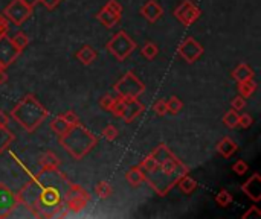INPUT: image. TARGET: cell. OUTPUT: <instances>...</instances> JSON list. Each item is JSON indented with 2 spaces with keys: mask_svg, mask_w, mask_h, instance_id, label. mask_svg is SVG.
Wrapping results in <instances>:
<instances>
[{
  "mask_svg": "<svg viewBox=\"0 0 261 219\" xmlns=\"http://www.w3.org/2000/svg\"><path fill=\"white\" fill-rule=\"evenodd\" d=\"M69 178L60 169H41L17 193L19 202L23 204L34 218H56L66 209L64 198L69 189Z\"/></svg>",
  "mask_w": 261,
  "mask_h": 219,
  "instance_id": "cell-1",
  "label": "cell"
},
{
  "mask_svg": "<svg viewBox=\"0 0 261 219\" xmlns=\"http://www.w3.org/2000/svg\"><path fill=\"white\" fill-rule=\"evenodd\" d=\"M48 108L41 105V102L34 95H26L11 111V118L20 126H23L28 133L36 131L48 119Z\"/></svg>",
  "mask_w": 261,
  "mask_h": 219,
  "instance_id": "cell-2",
  "label": "cell"
},
{
  "mask_svg": "<svg viewBox=\"0 0 261 219\" xmlns=\"http://www.w3.org/2000/svg\"><path fill=\"white\" fill-rule=\"evenodd\" d=\"M96 143L98 137L81 123L71 126L69 131L60 135V145L74 160H83L96 146Z\"/></svg>",
  "mask_w": 261,
  "mask_h": 219,
  "instance_id": "cell-3",
  "label": "cell"
},
{
  "mask_svg": "<svg viewBox=\"0 0 261 219\" xmlns=\"http://www.w3.org/2000/svg\"><path fill=\"white\" fill-rule=\"evenodd\" d=\"M113 90H115L118 98L134 99V98H139L141 95H144L145 84L134 75V72L129 70L115 85H113Z\"/></svg>",
  "mask_w": 261,
  "mask_h": 219,
  "instance_id": "cell-4",
  "label": "cell"
},
{
  "mask_svg": "<svg viewBox=\"0 0 261 219\" xmlns=\"http://www.w3.org/2000/svg\"><path fill=\"white\" fill-rule=\"evenodd\" d=\"M106 48L119 63H122L133 53V51L136 49V43L126 31H119L109 40Z\"/></svg>",
  "mask_w": 261,
  "mask_h": 219,
  "instance_id": "cell-5",
  "label": "cell"
},
{
  "mask_svg": "<svg viewBox=\"0 0 261 219\" xmlns=\"http://www.w3.org/2000/svg\"><path fill=\"white\" fill-rule=\"evenodd\" d=\"M90 201V195L86 192L81 186L72 183L69 184V189L66 192V198H64V205L67 207V210L72 213H79L83 212L87 204Z\"/></svg>",
  "mask_w": 261,
  "mask_h": 219,
  "instance_id": "cell-6",
  "label": "cell"
},
{
  "mask_svg": "<svg viewBox=\"0 0 261 219\" xmlns=\"http://www.w3.org/2000/svg\"><path fill=\"white\" fill-rule=\"evenodd\" d=\"M34 8H29L28 5H25L21 0H13L9 2V5L3 9V16L13 21L16 26H21L23 23L32 16Z\"/></svg>",
  "mask_w": 261,
  "mask_h": 219,
  "instance_id": "cell-7",
  "label": "cell"
},
{
  "mask_svg": "<svg viewBox=\"0 0 261 219\" xmlns=\"http://www.w3.org/2000/svg\"><path fill=\"white\" fill-rule=\"evenodd\" d=\"M203 52H205L203 46L200 43H197L192 37L185 38L177 48V53L180 55V58L186 61L188 64H194L203 55Z\"/></svg>",
  "mask_w": 261,
  "mask_h": 219,
  "instance_id": "cell-8",
  "label": "cell"
},
{
  "mask_svg": "<svg viewBox=\"0 0 261 219\" xmlns=\"http://www.w3.org/2000/svg\"><path fill=\"white\" fill-rule=\"evenodd\" d=\"M17 193L11 190L3 183H0V219L9 218L19 207Z\"/></svg>",
  "mask_w": 261,
  "mask_h": 219,
  "instance_id": "cell-9",
  "label": "cell"
},
{
  "mask_svg": "<svg viewBox=\"0 0 261 219\" xmlns=\"http://www.w3.org/2000/svg\"><path fill=\"white\" fill-rule=\"evenodd\" d=\"M202 14V11L191 2V0H184L176 9H174V17L182 23L184 26L192 25Z\"/></svg>",
  "mask_w": 261,
  "mask_h": 219,
  "instance_id": "cell-10",
  "label": "cell"
},
{
  "mask_svg": "<svg viewBox=\"0 0 261 219\" xmlns=\"http://www.w3.org/2000/svg\"><path fill=\"white\" fill-rule=\"evenodd\" d=\"M20 51L14 46V43L11 41V38L8 35L0 37V66L2 67H9L13 64L19 56H20Z\"/></svg>",
  "mask_w": 261,
  "mask_h": 219,
  "instance_id": "cell-11",
  "label": "cell"
},
{
  "mask_svg": "<svg viewBox=\"0 0 261 219\" xmlns=\"http://www.w3.org/2000/svg\"><path fill=\"white\" fill-rule=\"evenodd\" d=\"M124 102H126V108H124L122 119H124V122H126V123H131L134 119H138L141 114L144 113L145 105L138 98H134V99H124Z\"/></svg>",
  "mask_w": 261,
  "mask_h": 219,
  "instance_id": "cell-12",
  "label": "cell"
},
{
  "mask_svg": "<svg viewBox=\"0 0 261 219\" xmlns=\"http://www.w3.org/2000/svg\"><path fill=\"white\" fill-rule=\"evenodd\" d=\"M242 190L252 201L258 202L261 200V177H260V174H254L251 178H249L242 186Z\"/></svg>",
  "mask_w": 261,
  "mask_h": 219,
  "instance_id": "cell-13",
  "label": "cell"
},
{
  "mask_svg": "<svg viewBox=\"0 0 261 219\" xmlns=\"http://www.w3.org/2000/svg\"><path fill=\"white\" fill-rule=\"evenodd\" d=\"M141 14L150 23H156L164 16V8L159 5L156 0H149L141 6Z\"/></svg>",
  "mask_w": 261,
  "mask_h": 219,
  "instance_id": "cell-14",
  "label": "cell"
},
{
  "mask_svg": "<svg viewBox=\"0 0 261 219\" xmlns=\"http://www.w3.org/2000/svg\"><path fill=\"white\" fill-rule=\"evenodd\" d=\"M96 20H98L103 26H106L107 29H110V28H113L115 25H118V21L121 20V14L113 13V11H110L107 6H104V8L96 14Z\"/></svg>",
  "mask_w": 261,
  "mask_h": 219,
  "instance_id": "cell-15",
  "label": "cell"
},
{
  "mask_svg": "<svg viewBox=\"0 0 261 219\" xmlns=\"http://www.w3.org/2000/svg\"><path fill=\"white\" fill-rule=\"evenodd\" d=\"M215 149H217V152L222 157L229 158V157H232L237 152L238 145L231 139V137H223V139L217 143V146H215Z\"/></svg>",
  "mask_w": 261,
  "mask_h": 219,
  "instance_id": "cell-16",
  "label": "cell"
},
{
  "mask_svg": "<svg viewBox=\"0 0 261 219\" xmlns=\"http://www.w3.org/2000/svg\"><path fill=\"white\" fill-rule=\"evenodd\" d=\"M254 76H255L254 68L246 63L238 64L232 70V78L237 81V83H242V81H247V79H254Z\"/></svg>",
  "mask_w": 261,
  "mask_h": 219,
  "instance_id": "cell-17",
  "label": "cell"
},
{
  "mask_svg": "<svg viewBox=\"0 0 261 219\" xmlns=\"http://www.w3.org/2000/svg\"><path fill=\"white\" fill-rule=\"evenodd\" d=\"M60 165H61V160L58 158V155H56L55 152H52V151H46L40 157L41 169L55 170V169H60Z\"/></svg>",
  "mask_w": 261,
  "mask_h": 219,
  "instance_id": "cell-18",
  "label": "cell"
},
{
  "mask_svg": "<svg viewBox=\"0 0 261 219\" xmlns=\"http://www.w3.org/2000/svg\"><path fill=\"white\" fill-rule=\"evenodd\" d=\"M126 180L127 183L130 184L131 187H138L139 184L144 183L145 180V170L138 165V166H133L127 170V174H126Z\"/></svg>",
  "mask_w": 261,
  "mask_h": 219,
  "instance_id": "cell-19",
  "label": "cell"
},
{
  "mask_svg": "<svg viewBox=\"0 0 261 219\" xmlns=\"http://www.w3.org/2000/svg\"><path fill=\"white\" fill-rule=\"evenodd\" d=\"M96 56H98L96 51L92 48V46H87V44L83 46V48L76 52V60L84 66H90L92 63H95Z\"/></svg>",
  "mask_w": 261,
  "mask_h": 219,
  "instance_id": "cell-20",
  "label": "cell"
},
{
  "mask_svg": "<svg viewBox=\"0 0 261 219\" xmlns=\"http://www.w3.org/2000/svg\"><path fill=\"white\" fill-rule=\"evenodd\" d=\"M14 140H16L14 133L9 131L8 126H0V154H3Z\"/></svg>",
  "mask_w": 261,
  "mask_h": 219,
  "instance_id": "cell-21",
  "label": "cell"
},
{
  "mask_svg": "<svg viewBox=\"0 0 261 219\" xmlns=\"http://www.w3.org/2000/svg\"><path fill=\"white\" fill-rule=\"evenodd\" d=\"M151 155H153V158L156 160L157 166H161L162 163H165L168 158H171L174 154L169 151V148H168L167 145H159V146L154 149V151L151 152Z\"/></svg>",
  "mask_w": 261,
  "mask_h": 219,
  "instance_id": "cell-22",
  "label": "cell"
},
{
  "mask_svg": "<svg viewBox=\"0 0 261 219\" xmlns=\"http://www.w3.org/2000/svg\"><path fill=\"white\" fill-rule=\"evenodd\" d=\"M257 90V83L254 79H247V81H242L238 83V91H240V96L247 99L251 98Z\"/></svg>",
  "mask_w": 261,
  "mask_h": 219,
  "instance_id": "cell-23",
  "label": "cell"
},
{
  "mask_svg": "<svg viewBox=\"0 0 261 219\" xmlns=\"http://www.w3.org/2000/svg\"><path fill=\"white\" fill-rule=\"evenodd\" d=\"M69 128H71V125L67 123V122L60 116V114L51 120V130H52L56 135H63V134H66L67 131H69Z\"/></svg>",
  "mask_w": 261,
  "mask_h": 219,
  "instance_id": "cell-24",
  "label": "cell"
},
{
  "mask_svg": "<svg viewBox=\"0 0 261 219\" xmlns=\"http://www.w3.org/2000/svg\"><path fill=\"white\" fill-rule=\"evenodd\" d=\"M177 186H179V189L182 190L184 193L189 195V193H192V192L197 189V181H196L194 178H191V177L186 174V175H184L182 178L177 181Z\"/></svg>",
  "mask_w": 261,
  "mask_h": 219,
  "instance_id": "cell-25",
  "label": "cell"
},
{
  "mask_svg": "<svg viewBox=\"0 0 261 219\" xmlns=\"http://www.w3.org/2000/svg\"><path fill=\"white\" fill-rule=\"evenodd\" d=\"M141 53H142V56H144L145 60H149V61L154 60L156 56L159 55V48H157V44H154V43H151V41H147V43L142 46Z\"/></svg>",
  "mask_w": 261,
  "mask_h": 219,
  "instance_id": "cell-26",
  "label": "cell"
},
{
  "mask_svg": "<svg viewBox=\"0 0 261 219\" xmlns=\"http://www.w3.org/2000/svg\"><path fill=\"white\" fill-rule=\"evenodd\" d=\"M112 192H113V189L107 181H99L95 186V193H96V197L101 198V200L109 198L112 195Z\"/></svg>",
  "mask_w": 261,
  "mask_h": 219,
  "instance_id": "cell-27",
  "label": "cell"
},
{
  "mask_svg": "<svg viewBox=\"0 0 261 219\" xmlns=\"http://www.w3.org/2000/svg\"><path fill=\"white\" fill-rule=\"evenodd\" d=\"M223 123H224V126H228L229 130L237 128V126H238V111L229 110V111L223 116Z\"/></svg>",
  "mask_w": 261,
  "mask_h": 219,
  "instance_id": "cell-28",
  "label": "cell"
},
{
  "mask_svg": "<svg viewBox=\"0 0 261 219\" xmlns=\"http://www.w3.org/2000/svg\"><path fill=\"white\" fill-rule=\"evenodd\" d=\"M11 41H13L16 48L21 52L29 44V37L26 35L25 32H17L14 37H11Z\"/></svg>",
  "mask_w": 261,
  "mask_h": 219,
  "instance_id": "cell-29",
  "label": "cell"
},
{
  "mask_svg": "<svg viewBox=\"0 0 261 219\" xmlns=\"http://www.w3.org/2000/svg\"><path fill=\"white\" fill-rule=\"evenodd\" d=\"M182 108H184V102L180 101L177 96H171L167 101V113L177 114Z\"/></svg>",
  "mask_w": 261,
  "mask_h": 219,
  "instance_id": "cell-30",
  "label": "cell"
},
{
  "mask_svg": "<svg viewBox=\"0 0 261 219\" xmlns=\"http://www.w3.org/2000/svg\"><path fill=\"white\" fill-rule=\"evenodd\" d=\"M215 202H217L220 207H226V205H229L232 202V195L228 192V190H220L217 193V197H215Z\"/></svg>",
  "mask_w": 261,
  "mask_h": 219,
  "instance_id": "cell-31",
  "label": "cell"
},
{
  "mask_svg": "<svg viewBox=\"0 0 261 219\" xmlns=\"http://www.w3.org/2000/svg\"><path fill=\"white\" fill-rule=\"evenodd\" d=\"M116 103V98L112 95H104L103 98L99 99V107L104 108L106 111H112L113 105Z\"/></svg>",
  "mask_w": 261,
  "mask_h": 219,
  "instance_id": "cell-32",
  "label": "cell"
},
{
  "mask_svg": "<svg viewBox=\"0 0 261 219\" xmlns=\"http://www.w3.org/2000/svg\"><path fill=\"white\" fill-rule=\"evenodd\" d=\"M139 166H141L145 172H151V170H154V169L157 168V163H156V160L153 158V155L149 154V155H147V157L141 161Z\"/></svg>",
  "mask_w": 261,
  "mask_h": 219,
  "instance_id": "cell-33",
  "label": "cell"
},
{
  "mask_svg": "<svg viewBox=\"0 0 261 219\" xmlns=\"http://www.w3.org/2000/svg\"><path fill=\"white\" fill-rule=\"evenodd\" d=\"M103 137L107 139L109 142H113L118 137V130L115 125H107L106 128L103 130Z\"/></svg>",
  "mask_w": 261,
  "mask_h": 219,
  "instance_id": "cell-34",
  "label": "cell"
},
{
  "mask_svg": "<svg viewBox=\"0 0 261 219\" xmlns=\"http://www.w3.org/2000/svg\"><path fill=\"white\" fill-rule=\"evenodd\" d=\"M232 170L235 172V174H238V175H244L246 172L249 170V166H247V163L244 160H237L235 163L232 165Z\"/></svg>",
  "mask_w": 261,
  "mask_h": 219,
  "instance_id": "cell-35",
  "label": "cell"
},
{
  "mask_svg": "<svg viewBox=\"0 0 261 219\" xmlns=\"http://www.w3.org/2000/svg\"><path fill=\"white\" fill-rule=\"evenodd\" d=\"M153 111L157 114V116H165L167 114V101H164V99H159V101H156L154 102V105H153Z\"/></svg>",
  "mask_w": 261,
  "mask_h": 219,
  "instance_id": "cell-36",
  "label": "cell"
},
{
  "mask_svg": "<svg viewBox=\"0 0 261 219\" xmlns=\"http://www.w3.org/2000/svg\"><path fill=\"white\" fill-rule=\"evenodd\" d=\"M260 219L261 218V210L258 209L257 205H252L249 207V210H246L243 215H242V219Z\"/></svg>",
  "mask_w": 261,
  "mask_h": 219,
  "instance_id": "cell-37",
  "label": "cell"
},
{
  "mask_svg": "<svg viewBox=\"0 0 261 219\" xmlns=\"http://www.w3.org/2000/svg\"><path fill=\"white\" fill-rule=\"evenodd\" d=\"M60 116L67 122V123H69L71 126H75V125H78L79 123V119H78V116H76V114L72 111V110H69V111H66V113H61L60 114Z\"/></svg>",
  "mask_w": 261,
  "mask_h": 219,
  "instance_id": "cell-38",
  "label": "cell"
},
{
  "mask_svg": "<svg viewBox=\"0 0 261 219\" xmlns=\"http://www.w3.org/2000/svg\"><path fill=\"white\" fill-rule=\"evenodd\" d=\"M231 107H232V110H235V111H242V110L246 107V99L242 98V96H235V98L231 101Z\"/></svg>",
  "mask_w": 261,
  "mask_h": 219,
  "instance_id": "cell-39",
  "label": "cell"
},
{
  "mask_svg": "<svg viewBox=\"0 0 261 219\" xmlns=\"http://www.w3.org/2000/svg\"><path fill=\"white\" fill-rule=\"evenodd\" d=\"M252 122L254 119L249 114H238V126H242V128H249Z\"/></svg>",
  "mask_w": 261,
  "mask_h": 219,
  "instance_id": "cell-40",
  "label": "cell"
},
{
  "mask_svg": "<svg viewBox=\"0 0 261 219\" xmlns=\"http://www.w3.org/2000/svg\"><path fill=\"white\" fill-rule=\"evenodd\" d=\"M8 31H9V20L3 14H0V37L8 35Z\"/></svg>",
  "mask_w": 261,
  "mask_h": 219,
  "instance_id": "cell-41",
  "label": "cell"
},
{
  "mask_svg": "<svg viewBox=\"0 0 261 219\" xmlns=\"http://www.w3.org/2000/svg\"><path fill=\"white\" fill-rule=\"evenodd\" d=\"M106 6H107L110 11H113V13H116V14H122V6H121V3L118 2V0H109Z\"/></svg>",
  "mask_w": 261,
  "mask_h": 219,
  "instance_id": "cell-42",
  "label": "cell"
},
{
  "mask_svg": "<svg viewBox=\"0 0 261 219\" xmlns=\"http://www.w3.org/2000/svg\"><path fill=\"white\" fill-rule=\"evenodd\" d=\"M60 2H61V0H40V3H43L44 8L49 9V11H54L56 6L60 5Z\"/></svg>",
  "mask_w": 261,
  "mask_h": 219,
  "instance_id": "cell-43",
  "label": "cell"
},
{
  "mask_svg": "<svg viewBox=\"0 0 261 219\" xmlns=\"http://www.w3.org/2000/svg\"><path fill=\"white\" fill-rule=\"evenodd\" d=\"M8 123H9V116L3 110H0V126H8Z\"/></svg>",
  "mask_w": 261,
  "mask_h": 219,
  "instance_id": "cell-44",
  "label": "cell"
},
{
  "mask_svg": "<svg viewBox=\"0 0 261 219\" xmlns=\"http://www.w3.org/2000/svg\"><path fill=\"white\" fill-rule=\"evenodd\" d=\"M8 83V73H6V68L2 67L0 68V85H3Z\"/></svg>",
  "mask_w": 261,
  "mask_h": 219,
  "instance_id": "cell-45",
  "label": "cell"
},
{
  "mask_svg": "<svg viewBox=\"0 0 261 219\" xmlns=\"http://www.w3.org/2000/svg\"><path fill=\"white\" fill-rule=\"evenodd\" d=\"M21 2H23L25 5H28L29 8H34L36 5H38V3H40V0H21Z\"/></svg>",
  "mask_w": 261,
  "mask_h": 219,
  "instance_id": "cell-46",
  "label": "cell"
},
{
  "mask_svg": "<svg viewBox=\"0 0 261 219\" xmlns=\"http://www.w3.org/2000/svg\"><path fill=\"white\" fill-rule=\"evenodd\" d=\"M0 68H2V66H0Z\"/></svg>",
  "mask_w": 261,
  "mask_h": 219,
  "instance_id": "cell-47",
  "label": "cell"
}]
</instances>
